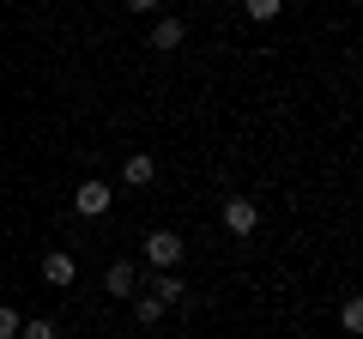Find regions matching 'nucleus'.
I'll return each instance as SVG.
<instances>
[{
  "label": "nucleus",
  "mask_w": 363,
  "mask_h": 339,
  "mask_svg": "<svg viewBox=\"0 0 363 339\" xmlns=\"http://www.w3.org/2000/svg\"><path fill=\"white\" fill-rule=\"evenodd\" d=\"M109 206H116V188H109V182H97V176L79 182V194H73V212H79V218H104Z\"/></svg>",
  "instance_id": "1"
},
{
  "label": "nucleus",
  "mask_w": 363,
  "mask_h": 339,
  "mask_svg": "<svg viewBox=\"0 0 363 339\" xmlns=\"http://www.w3.org/2000/svg\"><path fill=\"white\" fill-rule=\"evenodd\" d=\"M145 261H152L157 273H176L182 267V236L176 230H152L145 236Z\"/></svg>",
  "instance_id": "2"
},
{
  "label": "nucleus",
  "mask_w": 363,
  "mask_h": 339,
  "mask_svg": "<svg viewBox=\"0 0 363 339\" xmlns=\"http://www.w3.org/2000/svg\"><path fill=\"white\" fill-rule=\"evenodd\" d=\"M255 224H260V206L248 194H230L224 200V230L230 236H255Z\"/></svg>",
  "instance_id": "3"
},
{
  "label": "nucleus",
  "mask_w": 363,
  "mask_h": 339,
  "mask_svg": "<svg viewBox=\"0 0 363 339\" xmlns=\"http://www.w3.org/2000/svg\"><path fill=\"white\" fill-rule=\"evenodd\" d=\"M145 297H157L164 309H188V285H182V273H157Z\"/></svg>",
  "instance_id": "4"
},
{
  "label": "nucleus",
  "mask_w": 363,
  "mask_h": 339,
  "mask_svg": "<svg viewBox=\"0 0 363 339\" xmlns=\"http://www.w3.org/2000/svg\"><path fill=\"white\" fill-rule=\"evenodd\" d=\"M104 291H109V297H133V291H140V273H133V261H109Z\"/></svg>",
  "instance_id": "5"
},
{
  "label": "nucleus",
  "mask_w": 363,
  "mask_h": 339,
  "mask_svg": "<svg viewBox=\"0 0 363 339\" xmlns=\"http://www.w3.org/2000/svg\"><path fill=\"white\" fill-rule=\"evenodd\" d=\"M182 37H188V25H182V18H157V25H152V49H157V55H176Z\"/></svg>",
  "instance_id": "6"
},
{
  "label": "nucleus",
  "mask_w": 363,
  "mask_h": 339,
  "mask_svg": "<svg viewBox=\"0 0 363 339\" xmlns=\"http://www.w3.org/2000/svg\"><path fill=\"white\" fill-rule=\"evenodd\" d=\"M152 176H157L152 157H145V152H128V164H121V182H128V188H145Z\"/></svg>",
  "instance_id": "7"
},
{
  "label": "nucleus",
  "mask_w": 363,
  "mask_h": 339,
  "mask_svg": "<svg viewBox=\"0 0 363 339\" xmlns=\"http://www.w3.org/2000/svg\"><path fill=\"white\" fill-rule=\"evenodd\" d=\"M43 279H49V285H73V255H61V248L43 255Z\"/></svg>",
  "instance_id": "8"
},
{
  "label": "nucleus",
  "mask_w": 363,
  "mask_h": 339,
  "mask_svg": "<svg viewBox=\"0 0 363 339\" xmlns=\"http://www.w3.org/2000/svg\"><path fill=\"white\" fill-rule=\"evenodd\" d=\"M133 321H140V327H157V321H164V303H157V297H145V291H133Z\"/></svg>",
  "instance_id": "9"
},
{
  "label": "nucleus",
  "mask_w": 363,
  "mask_h": 339,
  "mask_svg": "<svg viewBox=\"0 0 363 339\" xmlns=\"http://www.w3.org/2000/svg\"><path fill=\"white\" fill-rule=\"evenodd\" d=\"M18 339H61V333H55L49 315H37V321H18Z\"/></svg>",
  "instance_id": "10"
},
{
  "label": "nucleus",
  "mask_w": 363,
  "mask_h": 339,
  "mask_svg": "<svg viewBox=\"0 0 363 339\" xmlns=\"http://www.w3.org/2000/svg\"><path fill=\"white\" fill-rule=\"evenodd\" d=\"M339 327H345V333H351V339H357V333H363V303H357V297H351V303H345V309H339Z\"/></svg>",
  "instance_id": "11"
},
{
  "label": "nucleus",
  "mask_w": 363,
  "mask_h": 339,
  "mask_svg": "<svg viewBox=\"0 0 363 339\" xmlns=\"http://www.w3.org/2000/svg\"><path fill=\"white\" fill-rule=\"evenodd\" d=\"M279 6H285V0H248V18H255V25H272Z\"/></svg>",
  "instance_id": "12"
},
{
  "label": "nucleus",
  "mask_w": 363,
  "mask_h": 339,
  "mask_svg": "<svg viewBox=\"0 0 363 339\" xmlns=\"http://www.w3.org/2000/svg\"><path fill=\"white\" fill-rule=\"evenodd\" d=\"M0 339H18V309H0Z\"/></svg>",
  "instance_id": "13"
},
{
  "label": "nucleus",
  "mask_w": 363,
  "mask_h": 339,
  "mask_svg": "<svg viewBox=\"0 0 363 339\" xmlns=\"http://www.w3.org/2000/svg\"><path fill=\"white\" fill-rule=\"evenodd\" d=\"M128 6L133 13H157V0H128Z\"/></svg>",
  "instance_id": "14"
}]
</instances>
